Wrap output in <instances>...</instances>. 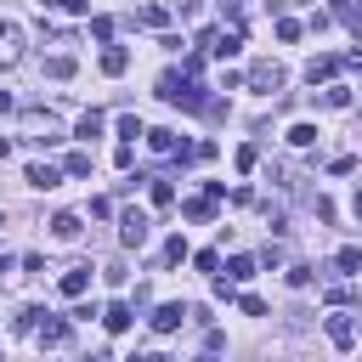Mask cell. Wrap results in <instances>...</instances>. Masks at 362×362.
<instances>
[{"label":"cell","instance_id":"1","mask_svg":"<svg viewBox=\"0 0 362 362\" xmlns=\"http://www.w3.org/2000/svg\"><path fill=\"white\" fill-rule=\"evenodd\" d=\"M158 96H164V102H175V107H187V113H192V107H209L204 85H198L192 74H164V79H158Z\"/></svg>","mask_w":362,"mask_h":362},{"label":"cell","instance_id":"2","mask_svg":"<svg viewBox=\"0 0 362 362\" xmlns=\"http://www.w3.org/2000/svg\"><path fill=\"white\" fill-rule=\"evenodd\" d=\"M322 334H328V345H334V351H351V345H356V334H362V328H356V311L334 305V311L322 317Z\"/></svg>","mask_w":362,"mask_h":362},{"label":"cell","instance_id":"3","mask_svg":"<svg viewBox=\"0 0 362 362\" xmlns=\"http://www.w3.org/2000/svg\"><path fill=\"white\" fill-rule=\"evenodd\" d=\"M198 45H204V51H215V57H238L243 28H204V34H198Z\"/></svg>","mask_w":362,"mask_h":362},{"label":"cell","instance_id":"4","mask_svg":"<svg viewBox=\"0 0 362 362\" xmlns=\"http://www.w3.org/2000/svg\"><path fill=\"white\" fill-rule=\"evenodd\" d=\"M119 243H124V249H141V243H147V215H141V209H124V221H119Z\"/></svg>","mask_w":362,"mask_h":362},{"label":"cell","instance_id":"5","mask_svg":"<svg viewBox=\"0 0 362 362\" xmlns=\"http://www.w3.org/2000/svg\"><path fill=\"white\" fill-rule=\"evenodd\" d=\"M147 322H153V328H158V334H175V328H181V322H187V305H181V300H164V305H158V311H153V317H147Z\"/></svg>","mask_w":362,"mask_h":362},{"label":"cell","instance_id":"6","mask_svg":"<svg viewBox=\"0 0 362 362\" xmlns=\"http://www.w3.org/2000/svg\"><path fill=\"white\" fill-rule=\"evenodd\" d=\"M147 147H153V153H164V158H175V153L187 158V153H192V147L175 136V130H147Z\"/></svg>","mask_w":362,"mask_h":362},{"label":"cell","instance_id":"7","mask_svg":"<svg viewBox=\"0 0 362 362\" xmlns=\"http://www.w3.org/2000/svg\"><path fill=\"white\" fill-rule=\"evenodd\" d=\"M34 334H40V345H62V339H68V334H74V322H68V317H51V311H45V317H40V328H34Z\"/></svg>","mask_w":362,"mask_h":362},{"label":"cell","instance_id":"8","mask_svg":"<svg viewBox=\"0 0 362 362\" xmlns=\"http://www.w3.org/2000/svg\"><path fill=\"white\" fill-rule=\"evenodd\" d=\"M23 57V28L17 23H0V68H11Z\"/></svg>","mask_w":362,"mask_h":362},{"label":"cell","instance_id":"9","mask_svg":"<svg viewBox=\"0 0 362 362\" xmlns=\"http://www.w3.org/2000/svg\"><path fill=\"white\" fill-rule=\"evenodd\" d=\"M249 85H255V90H283V68H277V62H255V68H249Z\"/></svg>","mask_w":362,"mask_h":362},{"label":"cell","instance_id":"10","mask_svg":"<svg viewBox=\"0 0 362 362\" xmlns=\"http://www.w3.org/2000/svg\"><path fill=\"white\" fill-rule=\"evenodd\" d=\"M28 187H40V192H51V187H62V170L57 164H28V175H23Z\"/></svg>","mask_w":362,"mask_h":362},{"label":"cell","instance_id":"11","mask_svg":"<svg viewBox=\"0 0 362 362\" xmlns=\"http://www.w3.org/2000/svg\"><path fill=\"white\" fill-rule=\"evenodd\" d=\"M334 74H339V57H311V62H305V79H311V85H328Z\"/></svg>","mask_w":362,"mask_h":362},{"label":"cell","instance_id":"12","mask_svg":"<svg viewBox=\"0 0 362 362\" xmlns=\"http://www.w3.org/2000/svg\"><path fill=\"white\" fill-rule=\"evenodd\" d=\"M85 288H90V266H68V272H62V294H68V300H79Z\"/></svg>","mask_w":362,"mask_h":362},{"label":"cell","instance_id":"13","mask_svg":"<svg viewBox=\"0 0 362 362\" xmlns=\"http://www.w3.org/2000/svg\"><path fill=\"white\" fill-rule=\"evenodd\" d=\"M130 317H136V311H130L124 300H113V305L102 311V328H107V334H124V328H130Z\"/></svg>","mask_w":362,"mask_h":362},{"label":"cell","instance_id":"14","mask_svg":"<svg viewBox=\"0 0 362 362\" xmlns=\"http://www.w3.org/2000/svg\"><path fill=\"white\" fill-rule=\"evenodd\" d=\"M79 226H85V221H79L74 209H62V215H51V232H57L62 243H74V238H79Z\"/></svg>","mask_w":362,"mask_h":362},{"label":"cell","instance_id":"15","mask_svg":"<svg viewBox=\"0 0 362 362\" xmlns=\"http://www.w3.org/2000/svg\"><path fill=\"white\" fill-rule=\"evenodd\" d=\"M124 68H130V51L124 45H107L102 51V74H124Z\"/></svg>","mask_w":362,"mask_h":362},{"label":"cell","instance_id":"16","mask_svg":"<svg viewBox=\"0 0 362 362\" xmlns=\"http://www.w3.org/2000/svg\"><path fill=\"white\" fill-rule=\"evenodd\" d=\"M147 198H153V204L164 209V204H175V187H170L164 175H147Z\"/></svg>","mask_w":362,"mask_h":362},{"label":"cell","instance_id":"17","mask_svg":"<svg viewBox=\"0 0 362 362\" xmlns=\"http://www.w3.org/2000/svg\"><path fill=\"white\" fill-rule=\"evenodd\" d=\"M181 215H187V221H215V198H187Z\"/></svg>","mask_w":362,"mask_h":362},{"label":"cell","instance_id":"18","mask_svg":"<svg viewBox=\"0 0 362 362\" xmlns=\"http://www.w3.org/2000/svg\"><path fill=\"white\" fill-rule=\"evenodd\" d=\"M334 266H339L345 277H356V272H362V249H356V243H345V249L334 255Z\"/></svg>","mask_w":362,"mask_h":362},{"label":"cell","instance_id":"19","mask_svg":"<svg viewBox=\"0 0 362 362\" xmlns=\"http://www.w3.org/2000/svg\"><path fill=\"white\" fill-rule=\"evenodd\" d=\"M226 277H232V283H249V277H255V255H232V260H226Z\"/></svg>","mask_w":362,"mask_h":362},{"label":"cell","instance_id":"20","mask_svg":"<svg viewBox=\"0 0 362 362\" xmlns=\"http://www.w3.org/2000/svg\"><path fill=\"white\" fill-rule=\"evenodd\" d=\"M102 124H107V119H102V113L90 107V113H79V124H74V136H85V141H90V136H102Z\"/></svg>","mask_w":362,"mask_h":362},{"label":"cell","instance_id":"21","mask_svg":"<svg viewBox=\"0 0 362 362\" xmlns=\"http://www.w3.org/2000/svg\"><path fill=\"white\" fill-rule=\"evenodd\" d=\"M136 23H141V28H164V23H170V11H164V6H141V11H136Z\"/></svg>","mask_w":362,"mask_h":362},{"label":"cell","instance_id":"22","mask_svg":"<svg viewBox=\"0 0 362 362\" xmlns=\"http://www.w3.org/2000/svg\"><path fill=\"white\" fill-rule=\"evenodd\" d=\"M322 107H351V85H328L322 90Z\"/></svg>","mask_w":362,"mask_h":362},{"label":"cell","instance_id":"23","mask_svg":"<svg viewBox=\"0 0 362 362\" xmlns=\"http://www.w3.org/2000/svg\"><path fill=\"white\" fill-rule=\"evenodd\" d=\"M288 141H294V147H311V141H317V124H305V119L288 124Z\"/></svg>","mask_w":362,"mask_h":362},{"label":"cell","instance_id":"24","mask_svg":"<svg viewBox=\"0 0 362 362\" xmlns=\"http://www.w3.org/2000/svg\"><path fill=\"white\" fill-rule=\"evenodd\" d=\"M187 255H192V249H187V238H170V243H164V266H181Z\"/></svg>","mask_w":362,"mask_h":362},{"label":"cell","instance_id":"25","mask_svg":"<svg viewBox=\"0 0 362 362\" xmlns=\"http://www.w3.org/2000/svg\"><path fill=\"white\" fill-rule=\"evenodd\" d=\"M45 74H51V79H74V57H51Z\"/></svg>","mask_w":362,"mask_h":362},{"label":"cell","instance_id":"26","mask_svg":"<svg viewBox=\"0 0 362 362\" xmlns=\"http://www.w3.org/2000/svg\"><path fill=\"white\" fill-rule=\"evenodd\" d=\"M119 136H124V141H141L147 130H141V119H136V113H124V119H119Z\"/></svg>","mask_w":362,"mask_h":362},{"label":"cell","instance_id":"27","mask_svg":"<svg viewBox=\"0 0 362 362\" xmlns=\"http://www.w3.org/2000/svg\"><path fill=\"white\" fill-rule=\"evenodd\" d=\"M62 170H68V175H90V153H68Z\"/></svg>","mask_w":362,"mask_h":362},{"label":"cell","instance_id":"28","mask_svg":"<svg viewBox=\"0 0 362 362\" xmlns=\"http://www.w3.org/2000/svg\"><path fill=\"white\" fill-rule=\"evenodd\" d=\"M40 317H45L40 305H23V311H17V328H23V334H34V328H40Z\"/></svg>","mask_w":362,"mask_h":362},{"label":"cell","instance_id":"29","mask_svg":"<svg viewBox=\"0 0 362 362\" xmlns=\"http://www.w3.org/2000/svg\"><path fill=\"white\" fill-rule=\"evenodd\" d=\"M255 164H260V147H249V141H243V147H238V170H243V175H249V170H255Z\"/></svg>","mask_w":362,"mask_h":362},{"label":"cell","instance_id":"30","mask_svg":"<svg viewBox=\"0 0 362 362\" xmlns=\"http://www.w3.org/2000/svg\"><path fill=\"white\" fill-rule=\"evenodd\" d=\"M90 34L107 45V40H113V17H90Z\"/></svg>","mask_w":362,"mask_h":362},{"label":"cell","instance_id":"31","mask_svg":"<svg viewBox=\"0 0 362 362\" xmlns=\"http://www.w3.org/2000/svg\"><path fill=\"white\" fill-rule=\"evenodd\" d=\"M192 266H198V272H215V266H221V255H215V249H198V255H192Z\"/></svg>","mask_w":362,"mask_h":362},{"label":"cell","instance_id":"32","mask_svg":"<svg viewBox=\"0 0 362 362\" xmlns=\"http://www.w3.org/2000/svg\"><path fill=\"white\" fill-rule=\"evenodd\" d=\"M51 6H57V11H68V17H85V11H90V0H51Z\"/></svg>","mask_w":362,"mask_h":362},{"label":"cell","instance_id":"33","mask_svg":"<svg viewBox=\"0 0 362 362\" xmlns=\"http://www.w3.org/2000/svg\"><path fill=\"white\" fill-rule=\"evenodd\" d=\"M277 40H300V23L294 17H277Z\"/></svg>","mask_w":362,"mask_h":362},{"label":"cell","instance_id":"34","mask_svg":"<svg viewBox=\"0 0 362 362\" xmlns=\"http://www.w3.org/2000/svg\"><path fill=\"white\" fill-rule=\"evenodd\" d=\"M328 170H334V175H351V170H356V158H351V153H339V158H328Z\"/></svg>","mask_w":362,"mask_h":362},{"label":"cell","instance_id":"35","mask_svg":"<svg viewBox=\"0 0 362 362\" xmlns=\"http://www.w3.org/2000/svg\"><path fill=\"white\" fill-rule=\"evenodd\" d=\"M238 305H243V311H249V317H266V300H260V294H243V300H238Z\"/></svg>","mask_w":362,"mask_h":362},{"label":"cell","instance_id":"36","mask_svg":"<svg viewBox=\"0 0 362 362\" xmlns=\"http://www.w3.org/2000/svg\"><path fill=\"white\" fill-rule=\"evenodd\" d=\"M130 362H175V356H164V351H147V356H130Z\"/></svg>","mask_w":362,"mask_h":362},{"label":"cell","instance_id":"37","mask_svg":"<svg viewBox=\"0 0 362 362\" xmlns=\"http://www.w3.org/2000/svg\"><path fill=\"white\" fill-rule=\"evenodd\" d=\"M11 107H17V96H11V90H0V113H11Z\"/></svg>","mask_w":362,"mask_h":362},{"label":"cell","instance_id":"38","mask_svg":"<svg viewBox=\"0 0 362 362\" xmlns=\"http://www.w3.org/2000/svg\"><path fill=\"white\" fill-rule=\"evenodd\" d=\"M6 153H11V141H6V136H0V158H6Z\"/></svg>","mask_w":362,"mask_h":362},{"label":"cell","instance_id":"39","mask_svg":"<svg viewBox=\"0 0 362 362\" xmlns=\"http://www.w3.org/2000/svg\"><path fill=\"white\" fill-rule=\"evenodd\" d=\"M356 215H362V187H356Z\"/></svg>","mask_w":362,"mask_h":362},{"label":"cell","instance_id":"40","mask_svg":"<svg viewBox=\"0 0 362 362\" xmlns=\"http://www.w3.org/2000/svg\"><path fill=\"white\" fill-rule=\"evenodd\" d=\"M334 6H345V0H334Z\"/></svg>","mask_w":362,"mask_h":362}]
</instances>
